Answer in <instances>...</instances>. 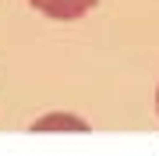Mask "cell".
<instances>
[{"label":"cell","instance_id":"7a4b0ae2","mask_svg":"<svg viewBox=\"0 0 159 156\" xmlns=\"http://www.w3.org/2000/svg\"><path fill=\"white\" fill-rule=\"evenodd\" d=\"M156 106H159V92H156Z\"/></svg>","mask_w":159,"mask_h":156},{"label":"cell","instance_id":"6da1fadb","mask_svg":"<svg viewBox=\"0 0 159 156\" xmlns=\"http://www.w3.org/2000/svg\"><path fill=\"white\" fill-rule=\"evenodd\" d=\"M35 11H43L46 18H57V21H74V18L89 14L99 0H29Z\"/></svg>","mask_w":159,"mask_h":156}]
</instances>
